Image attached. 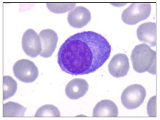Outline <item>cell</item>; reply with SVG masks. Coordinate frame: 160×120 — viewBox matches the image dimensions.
<instances>
[{
  "label": "cell",
  "instance_id": "obj_1",
  "mask_svg": "<svg viewBox=\"0 0 160 120\" xmlns=\"http://www.w3.org/2000/svg\"><path fill=\"white\" fill-rule=\"evenodd\" d=\"M111 46L102 35L92 31L79 33L67 39L60 48L58 63L62 70L72 75L96 71L109 59Z\"/></svg>",
  "mask_w": 160,
  "mask_h": 120
},
{
  "label": "cell",
  "instance_id": "obj_2",
  "mask_svg": "<svg viewBox=\"0 0 160 120\" xmlns=\"http://www.w3.org/2000/svg\"><path fill=\"white\" fill-rule=\"evenodd\" d=\"M131 59L135 71L156 74V52L149 45L145 44L136 45L132 52Z\"/></svg>",
  "mask_w": 160,
  "mask_h": 120
},
{
  "label": "cell",
  "instance_id": "obj_3",
  "mask_svg": "<svg viewBox=\"0 0 160 120\" xmlns=\"http://www.w3.org/2000/svg\"><path fill=\"white\" fill-rule=\"evenodd\" d=\"M151 11L150 3H132L122 13V20L127 25H136L147 19Z\"/></svg>",
  "mask_w": 160,
  "mask_h": 120
},
{
  "label": "cell",
  "instance_id": "obj_4",
  "mask_svg": "<svg viewBox=\"0 0 160 120\" xmlns=\"http://www.w3.org/2000/svg\"><path fill=\"white\" fill-rule=\"evenodd\" d=\"M146 96L145 88L141 85L135 84L124 90L121 95V102L126 109H136L143 103Z\"/></svg>",
  "mask_w": 160,
  "mask_h": 120
},
{
  "label": "cell",
  "instance_id": "obj_5",
  "mask_svg": "<svg viewBox=\"0 0 160 120\" xmlns=\"http://www.w3.org/2000/svg\"><path fill=\"white\" fill-rule=\"evenodd\" d=\"M15 77L22 82L30 83L34 82L38 76V70L33 62L27 59L19 60L13 66Z\"/></svg>",
  "mask_w": 160,
  "mask_h": 120
},
{
  "label": "cell",
  "instance_id": "obj_6",
  "mask_svg": "<svg viewBox=\"0 0 160 120\" xmlns=\"http://www.w3.org/2000/svg\"><path fill=\"white\" fill-rule=\"evenodd\" d=\"M22 47L28 56L35 58L42 51V44L39 35L32 29H28L23 34Z\"/></svg>",
  "mask_w": 160,
  "mask_h": 120
},
{
  "label": "cell",
  "instance_id": "obj_7",
  "mask_svg": "<svg viewBox=\"0 0 160 120\" xmlns=\"http://www.w3.org/2000/svg\"><path fill=\"white\" fill-rule=\"evenodd\" d=\"M42 44V51L40 55L43 58H47L52 55L58 42L57 34L51 29L43 30L39 34Z\"/></svg>",
  "mask_w": 160,
  "mask_h": 120
},
{
  "label": "cell",
  "instance_id": "obj_8",
  "mask_svg": "<svg viewBox=\"0 0 160 120\" xmlns=\"http://www.w3.org/2000/svg\"><path fill=\"white\" fill-rule=\"evenodd\" d=\"M108 68L113 77L119 78L126 76L130 69L128 57L123 54L114 55L109 63Z\"/></svg>",
  "mask_w": 160,
  "mask_h": 120
},
{
  "label": "cell",
  "instance_id": "obj_9",
  "mask_svg": "<svg viewBox=\"0 0 160 120\" xmlns=\"http://www.w3.org/2000/svg\"><path fill=\"white\" fill-rule=\"evenodd\" d=\"M91 19L90 11L82 6L75 7L68 13L67 18L70 26L76 29H81L86 26Z\"/></svg>",
  "mask_w": 160,
  "mask_h": 120
},
{
  "label": "cell",
  "instance_id": "obj_10",
  "mask_svg": "<svg viewBox=\"0 0 160 120\" xmlns=\"http://www.w3.org/2000/svg\"><path fill=\"white\" fill-rule=\"evenodd\" d=\"M89 86L86 80L75 78L71 80L65 88V94L70 99H78L83 97L88 91Z\"/></svg>",
  "mask_w": 160,
  "mask_h": 120
},
{
  "label": "cell",
  "instance_id": "obj_11",
  "mask_svg": "<svg viewBox=\"0 0 160 120\" xmlns=\"http://www.w3.org/2000/svg\"><path fill=\"white\" fill-rule=\"evenodd\" d=\"M137 35L141 42L148 43L152 47L156 46V23L147 22L142 24L138 28Z\"/></svg>",
  "mask_w": 160,
  "mask_h": 120
},
{
  "label": "cell",
  "instance_id": "obj_12",
  "mask_svg": "<svg viewBox=\"0 0 160 120\" xmlns=\"http://www.w3.org/2000/svg\"><path fill=\"white\" fill-rule=\"evenodd\" d=\"M118 110L116 104L109 100H103L96 104L92 113L93 117H117Z\"/></svg>",
  "mask_w": 160,
  "mask_h": 120
},
{
  "label": "cell",
  "instance_id": "obj_13",
  "mask_svg": "<svg viewBox=\"0 0 160 120\" xmlns=\"http://www.w3.org/2000/svg\"><path fill=\"white\" fill-rule=\"evenodd\" d=\"M27 108L14 102H9L3 105V117H23Z\"/></svg>",
  "mask_w": 160,
  "mask_h": 120
},
{
  "label": "cell",
  "instance_id": "obj_14",
  "mask_svg": "<svg viewBox=\"0 0 160 120\" xmlns=\"http://www.w3.org/2000/svg\"><path fill=\"white\" fill-rule=\"evenodd\" d=\"M3 98L4 100L13 96L17 90V83L11 76H4L3 78Z\"/></svg>",
  "mask_w": 160,
  "mask_h": 120
},
{
  "label": "cell",
  "instance_id": "obj_15",
  "mask_svg": "<svg viewBox=\"0 0 160 120\" xmlns=\"http://www.w3.org/2000/svg\"><path fill=\"white\" fill-rule=\"evenodd\" d=\"M76 3H47L48 9L53 13L59 14L72 10L76 6Z\"/></svg>",
  "mask_w": 160,
  "mask_h": 120
},
{
  "label": "cell",
  "instance_id": "obj_16",
  "mask_svg": "<svg viewBox=\"0 0 160 120\" xmlns=\"http://www.w3.org/2000/svg\"><path fill=\"white\" fill-rule=\"evenodd\" d=\"M35 117H60V112L57 107L53 105H43L38 109L35 114Z\"/></svg>",
  "mask_w": 160,
  "mask_h": 120
},
{
  "label": "cell",
  "instance_id": "obj_17",
  "mask_svg": "<svg viewBox=\"0 0 160 120\" xmlns=\"http://www.w3.org/2000/svg\"><path fill=\"white\" fill-rule=\"evenodd\" d=\"M147 113L150 117H156V96H153L149 100L147 105Z\"/></svg>",
  "mask_w": 160,
  "mask_h": 120
}]
</instances>
